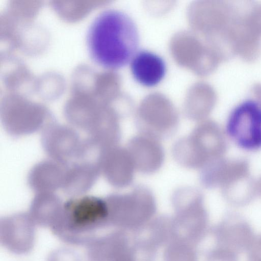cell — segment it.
<instances>
[{"label":"cell","instance_id":"1","mask_svg":"<svg viewBox=\"0 0 261 261\" xmlns=\"http://www.w3.org/2000/svg\"><path fill=\"white\" fill-rule=\"evenodd\" d=\"M139 41L134 21L116 9L105 10L95 16L86 35L90 57L108 69H118L130 63L138 52Z\"/></svg>","mask_w":261,"mask_h":261},{"label":"cell","instance_id":"2","mask_svg":"<svg viewBox=\"0 0 261 261\" xmlns=\"http://www.w3.org/2000/svg\"><path fill=\"white\" fill-rule=\"evenodd\" d=\"M109 225L106 199L82 195L72 197L63 203L50 228L66 243L87 245L98 236L101 229Z\"/></svg>","mask_w":261,"mask_h":261},{"label":"cell","instance_id":"3","mask_svg":"<svg viewBox=\"0 0 261 261\" xmlns=\"http://www.w3.org/2000/svg\"><path fill=\"white\" fill-rule=\"evenodd\" d=\"M109 225L123 229L141 226L150 219L156 211L152 192L143 186L135 187L126 193H114L106 199Z\"/></svg>","mask_w":261,"mask_h":261},{"label":"cell","instance_id":"4","mask_svg":"<svg viewBox=\"0 0 261 261\" xmlns=\"http://www.w3.org/2000/svg\"><path fill=\"white\" fill-rule=\"evenodd\" d=\"M216 127L201 123L191 134L178 139L174 144L172 154L180 165L189 169L201 168L217 150Z\"/></svg>","mask_w":261,"mask_h":261},{"label":"cell","instance_id":"5","mask_svg":"<svg viewBox=\"0 0 261 261\" xmlns=\"http://www.w3.org/2000/svg\"><path fill=\"white\" fill-rule=\"evenodd\" d=\"M228 136L240 148L248 151L261 148V106L245 100L231 111L226 125Z\"/></svg>","mask_w":261,"mask_h":261},{"label":"cell","instance_id":"6","mask_svg":"<svg viewBox=\"0 0 261 261\" xmlns=\"http://www.w3.org/2000/svg\"><path fill=\"white\" fill-rule=\"evenodd\" d=\"M42 142L51 159L65 164L85 154L84 141L73 128L69 126H46Z\"/></svg>","mask_w":261,"mask_h":261},{"label":"cell","instance_id":"7","mask_svg":"<svg viewBox=\"0 0 261 261\" xmlns=\"http://www.w3.org/2000/svg\"><path fill=\"white\" fill-rule=\"evenodd\" d=\"M36 225L29 213H17L4 218L0 223L2 244L16 254L29 252L34 244Z\"/></svg>","mask_w":261,"mask_h":261},{"label":"cell","instance_id":"8","mask_svg":"<svg viewBox=\"0 0 261 261\" xmlns=\"http://www.w3.org/2000/svg\"><path fill=\"white\" fill-rule=\"evenodd\" d=\"M96 163L100 173L112 186L122 188L132 184L136 169L126 147L116 145L100 151Z\"/></svg>","mask_w":261,"mask_h":261},{"label":"cell","instance_id":"9","mask_svg":"<svg viewBox=\"0 0 261 261\" xmlns=\"http://www.w3.org/2000/svg\"><path fill=\"white\" fill-rule=\"evenodd\" d=\"M126 148L136 170L141 173H154L163 164L165 153L160 140L139 134L129 140Z\"/></svg>","mask_w":261,"mask_h":261},{"label":"cell","instance_id":"10","mask_svg":"<svg viewBox=\"0 0 261 261\" xmlns=\"http://www.w3.org/2000/svg\"><path fill=\"white\" fill-rule=\"evenodd\" d=\"M126 237L120 230L97 236L87 245L88 261H132Z\"/></svg>","mask_w":261,"mask_h":261},{"label":"cell","instance_id":"11","mask_svg":"<svg viewBox=\"0 0 261 261\" xmlns=\"http://www.w3.org/2000/svg\"><path fill=\"white\" fill-rule=\"evenodd\" d=\"M130 64L134 79L140 85L147 87L158 85L166 73L167 66L163 58L147 50L138 51Z\"/></svg>","mask_w":261,"mask_h":261},{"label":"cell","instance_id":"12","mask_svg":"<svg viewBox=\"0 0 261 261\" xmlns=\"http://www.w3.org/2000/svg\"><path fill=\"white\" fill-rule=\"evenodd\" d=\"M67 166L50 159L34 166L29 176L31 188L38 193H54L62 188Z\"/></svg>","mask_w":261,"mask_h":261},{"label":"cell","instance_id":"13","mask_svg":"<svg viewBox=\"0 0 261 261\" xmlns=\"http://www.w3.org/2000/svg\"><path fill=\"white\" fill-rule=\"evenodd\" d=\"M100 174L96 162L73 164L67 167L62 189L72 197L82 196L91 188Z\"/></svg>","mask_w":261,"mask_h":261},{"label":"cell","instance_id":"14","mask_svg":"<svg viewBox=\"0 0 261 261\" xmlns=\"http://www.w3.org/2000/svg\"><path fill=\"white\" fill-rule=\"evenodd\" d=\"M63 203L54 193H38L34 197L29 214L36 225L50 227L61 210Z\"/></svg>","mask_w":261,"mask_h":261},{"label":"cell","instance_id":"15","mask_svg":"<svg viewBox=\"0 0 261 261\" xmlns=\"http://www.w3.org/2000/svg\"><path fill=\"white\" fill-rule=\"evenodd\" d=\"M47 261H81L79 256L73 251L61 248L53 251Z\"/></svg>","mask_w":261,"mask_h":261}]
</instances>
